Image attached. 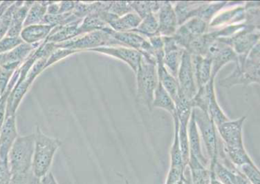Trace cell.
Here are the masks:
<instances>
[{"label": "cell", "instance_id": "7c38bea8", "mask_svg": "<svg viewBox=\"0 0 260 184\" xmlns=\"http://www.w3.org/2000/svg\"><path fill=\"white\" fill-rule=\"evenodd\" d=\"M15 118L7 117L0 130V159L7 161L9 152L18 136Z\"/></svg>", "mask_w": 260, "mask_h": 184}, {"label": "cell", "instance_id": "f1b7e54d", "mask_svg": "<svg viewBox=\"0 0 260 184\" xmlns=\"http://www.w3.org/2000/svg\"><path fill=\"white\" fill-rule=\"evenodd\" d=\"M38 179L31 169L27 172L11 174L9 184H36Z\"/></svg>", "mask_w": 260, "mask_h": 184}, {"label": "cell", "instance_id": "4dcf8cb0", "mask_svg": "<svg viewBox=\"0 0 260 184\" xmlns=\"http://www.w3.org/2000/svg\"><path fill=\"white\" fill-rule=\"evenodd\" d=\"M252 184H259V173L258 169L254 163L245 164L239 167Z\"/></svg>", "mask_w": 260, "mask_h": 184}, {"label": "cell", "instance_id": "f546056e", "mask_svg": "<svg viewBox=\"0 0 260 184\" xmlns=\"http://www.w3.org/2000/svg\"><path fill=\"white\" fill-rule=\"evenodd\" d=\"M108 12L119 17L134 11L132 8L131 2H112Z\"/></svg>", "mask_w": 260, "mask_h": 184}, {"label": "cell", "instance_id": "603a6c76", "mask_svg": "<svg viewBox=\"0 0 260 184\" xmlns=\"http://www.w3.org/2000/svg\"><path fill=\"white\" fill-rule=\"evenodd\" d=\"M228 2H203L197 13L198 17L208 24L218 13L228 5Z\"/></svg>", "mask_w": 260, "mask_h": 184}, {"label": "cell", "instance_id": "484cf974", "mask_svg": "<svg viewBox=\"0 0 260 184\" xmlns=\"http://www.w3.org/2000/svg\"><path fill=\"white\" fill-rule=\"evenodd\" d=\"M184 49L171 50L164 53L163 63L168 71L177 79Z\"/></svg>", "mask_w": 260, "mask_h": 184}, {"label": "cell", "instance_id": "9c48e42d", "mask_svg": "<svg viewBox=\"0 0 260 184\" xmlns=\"http://www.w3.org/2000/svg\"><path fill=\"white\" fill-rule=\"evenodd\" d=\"M105 54L126 63L136 73L141 59V54L136 50L122 45H107L87 50Z\"/></svg>", "mask_w": 260, "mask_h": 184}, {"label": "cell", "instance_id": "4316f807", "mask_svg": "<svg viewBox=\"0 0 260 184\" xmlns=\"http://www.w3.org/2000/svg\"><path fill=\"white\" fill-rule=\"evenodd\" d=\"M188 122L179 121L178 135L184 167L188 165L190 157L187 131Z\"/></svg>", "mask_w": 260, "mask_h": 184}, {"label": "cell", "instance_id": "5b68a950", "mask_svg": "<svg viewBox=\"0 0 260 184\" xmlns=\"http://www.w3.org/2000/svg\"><path fill=\"white\" fill-rule=\"evenodd\" d=\"M107 45H122L110 34L103 30H96L79 35L73 38L60 42V48L78 52Z\"/></svg>", "mask_w": 260, "mask_h": 184}, {"label": "cell", "instance_id": "5bb4252c", "mask_svg": "<svg viewBox=\"0 0 260 184\" xmlns=\"http://www.w3.org/2000/svg\"><path fill=\"white\" fill-rule=\"evenodd\" d=\"M164 56L156 58L158 81L175 102L180 94V89L177 79L167 69L163 63Z\"/></svg>", "mask_w": 260, "mask_h": 184}, {"label": "cell", "instance_id": "d6a6232c", "mask_svg": "<svg viewBox=\"0 0 260 184\" xmlns=\"http://www.w3.org/2000/svg\"><path fill=\"white\" fill-rule=\"evenodd\" d=\"M11 173L8 161L0 159V184H9Z\"/></svg>", "mask_w": 260, "mask_h": 184}, {"label": "cell", "instance_id": "8992f818", "mask_svg": "<svg viewBox=\"0 0 260 184\" xmlns=\"http://www.w3.org/2000/svg\"><path fill=\"white\" fill-rule=\"evenodd\" d=\"M216 40L231 47L237 55L247 56L259 41V28L247 25L231 36Z\"/></svg>", "mask_w": 260, "mask_h": 184}, {"label": "cell", "instance_id": "e0dca14e", "mask_svg": "<svg viewBox=\"0 0 260 184\" xmlns=\"http://www.w3.org/2000/svg\"><path fill=\"white\" fill-rule=\"evenodd\" d=\"M191 60L198 88L205 85L211 78L212 59L206 56L191 55Z\"/></svg>", "mask_w": 260, "mask_h": 184}, {"label": "cell", "instance_id": "83f0119b", "mask_svg": "<svg viewBox=\"0 0 260 184\" xmlns=\"http://www.w3.org/2000/svg\"><path fill=\"white\" fill-rule=\"evenodd\" d=\"M160 3L157 1H135L131 2V4L133 11L142 19L151 13L157 14Z\"/></svg>", "mask_w": 260, "mask_h": 184}, {"label": "cell", "instance_id": "30bf717a", "mask_svg": "<svg viewBox=\"0 0 260 184\" xmlns=\"http://www.w3.org/2000/svg\"><path fill=\"white\" fill-rule=\"evenodd\" d=\"M246 116L229 120L216 127L218 136L225 146L244 145L243 127Z\"/></svg>", "mask_w": 260, "mask_h": 184}, {"label": "cell", "instance_id": "3957f363", "mask_svg": "<svg viewBox=\"0 0 260 184\" xmlns=\"http://www.w3.org/2000/svg\"><path fill=\"white\" fill-rule=\"evenodd\" d=\"M135 75L137 100L151 110L154 91L158 82L156 63L147 60L142 55Z\"/></svg>", "mask_w": 260, "mask_h": 184}, {"label": "cell", "instance_id": "ffe728a7", "mask_svg": "<svg viewBox=\"0 0 260 184\" xmlns=\"http://www.w3.org/2000/svg\"><path fill=\"white\" fill-rule=\"evenodd\" d=\"M141 21V18L136 12H132L114 19L108 25L117 32L131 31L136 28Z\"/></svg>", "mask_w": 260, "mask_h": 184}, {"label": "cell", "instance_id": "6da1fadb", "mask_svg": "<svg viewBox=\"0 0 260 184\" xmlns=\"http://www.w3.org/2000/svg\"><path fill=\"white\" fill-rule=\"evenodd\" d=\"M61 145L60 140L48 136L39 126L37 127L31 166L37 178L40 179L49 172L54 156Z\"/></svg>", "mask_w": 260, "mask_h": 184}, {"label": "cell", "instance_id": "8fae6325", "mask_svg": "<svg viewBox=\"0 0 260 184\" xmlns=\"http://www.w3.org/2000/svg\"><path fill=\"white\" fill-rule=\"evenodd\" d=\"M157 13L158 33L162 36H173L178 27L173 5L169 1L161 2Z\"/></svg>", "mask_w": 260, "mask_h": 184}, {"label": "cell", "instance_id": "cb8c5ba5", "mask_svg": "<svg viewBox=\"0 0 260 184\" xmlns=\"http://www.w3.org/2000/svg\"><path fill=\"white\" fill-rule=\"evenodd\" d=\"M173 119L174 123V134L170 150L171 166H183L178 135L179 121L177 115L173 117Z\"/></svg>", "mask_w": 260, "mask_h": 184}, {"label": "cell", "instance_id": "7402d4cb", "mask_svg": "<svg viewBox=\"0 0 260 184\" xmlns=\"http://www.w3.org/2000/svg\"><path fill=\"white\" fill-rule=\"evenodd\" d=\"M223 148L230 161L235 166L240 167L245 164L253 163L244 145L231 147L225 146L223 144Z\"/></svg>", "mask_w": 260, "mask_h": 184}, {"label": "cell", "instance_id": "836d02e7", "mask_svg": "<svg viewBox=\"0 0 260 184\" xmlns=\"http://www.w3.org/2000/svg\"><path fill=\"white\" fill-rule=\"evenodd\" d=\"M41 184H58L51 172L49 171L40 179Z\"/></svg>", "mask_w": 260, "mask_h": 184}, {"label": "cell", "instance_id": "44dd1931", "mask_svg": "<svg viewBox=\"0 0 260 184\" xmlns=\"http://www.w3.org/2000/svg\"><path fill=\"white\" fill-rule=\"evenodd\" d=\"M203 2L179 1L173 5L178 27L190 18L196 17L198 8Z\"/></svg>", "mask_w": 260, "mask_h": 184}, {"label": "cell", "instance_id": "e575fe53", "mask_svg": "<svg viewBox=\"0 0 260 184\" xmlns=\"http://www.w3.org/2000/svg\"><path fill=\"white\" fill-rule=\"evenodd\" d=\"M36 184H41L40 179H38Z\"/></svg>", "mask_w": 260, "mask_h": 184}, {"label": "cell", "instance_id": "ac0fdd59", "mask_svg": "<svg viewBox=\"0 0 260 184\" xmlns=\"http://www.w3.org/2000/svg\"><path fill=\"white\" fill-rule=\"evenodd\" d=\"M152 108L161 109L168 112L172 117L176 115L173 100L159 81L154 91Z\"/></svg>", "mask_w": 260, "mask_h": 184}, {"label": "cell", "instance_id": "1f68e13d", "mask_svg": "<svg viewBox=\"0 0 260 184\" xmlns=\"http://www.w3.org/2000/svg\"><path fill=\"white\" fill-rule=\"evenodd\" d=\"M184 170L183 166H171L166 184H176Z\"/></svg>", "mask_w": 260, "mask_h": 184}, {"label": "cell", "instance_id": "277c9868", "mask_svg": "<svg viewBox=\"0 0 260 184\" xmlns=\"http://www.w3.org/2000/svg\"><path fill=\"white\" fill-rule=\"evenodd\" d=\"M195 122L208 156L210 167L217 160L219 136L216 126L209 115L198 108H192Z\"/></svg>", "mask_w": 260, "mask_h": 184}, {"label": "cell", "instance_id": "4fadbf2b", "mask_svg": "<svg viewBox=\"0 0 260 184\" xmlns=\"http://www.w3.org/2000/svg\"><path fill=\"white\" fill-rule=\"evenodd\" d=\"M244 4L237 6L232 9L224 10L217 14L210 22L209 28L223 27L227 25L241 23L245 20Z\"/></svg>", "mask_w": 260, "mask_h": 184}, {"label": "cell", "instance_id": "52a82bcc", "mask_svg": "<svg viewBox=\"0 0 260 184\" xmlns=\"http://www.w3.org/2000/svg\"><path fill=\"white\" fill-rule=\"evenodd\" d=\"M177 80L180 92L190 100L196 94L198 87L194 77L191 55L185 50L182 55Z\"/></svg>", "mask_w": 260, "mask_h": 184}, {"label": "cell", "instance_id": "7a4b0ae2", "mask_svg": "<svg viewBox=\"0 0 260 184\" xmlns=\"http://www.w3.org/2000/svg\"><path fill=\"white\" fill-rule=\"evenodd\" d=\"M34 148L35 133L18 135L8 155L11 175L31 170Z\"/></svg>", "mask_w": 260, "mask_h": 184}, {"label": "cell", "instance_id": "d6986e66", "mask_svg": "<svg viewBox=\"0 0 260 184\" xmlns=\"http://www.w3.org/2000/svg\"><path fill=\"white\" fill-rule=\"evenodd\" d=\"M238 55L229 45L224 43L221 49L212 58L211 77L215 78L219 71L227 63L236 62Z\"/></svg>", "mask_w": 260, "mask_h": 184}, {"label": "cell", "instance_id": "9a60e30c", "mask_svg": "<svg viewBox=\"0 0 260 184\" xmlns=\"http://www.w3.org/2000/svg\"><path fill=\"white\" fill-rule=\"evenodd\" d=\"M214 79L211 78L206 84L207 89V114L212 120L216 126L230 120L220 107L216 99Z\"/></svg>", "mask_w": 260, "mask_h": 184}, {"label": "cell", "instance_id": "d4e9b609", "mask_svg": "<svg viewBox=\"0 0 260 184\" xmlns=\"http://www.w3.org/2000/svg\"><path fill=\"white\" fill-rule=\"evenodd\" d=\"M158 23L155 14L151 13L143 19L135 29L131 31L138 33L147 38L158 33Z\"/></svg>", "mask_w": 260, "mask_h": 184}, {"label": "cell", "instance_id": "ba28073f", "mask_svg": "<svg viewBox=\"0 0 260 184\" xmlns=\"http://www.w3.org/2000/svg\"><path fill=\"white\" fill-rule=\"evenodd\" d=\"M208 25L203 19L194 17L179 26L173 36L179 45L185 50L192 39L206 32Z\"/></svg>", "mask_w": 260, "mask_h": 184}, {"label": "cell", "instance_id": "2e32d148", "mask_svg": "<svg viewBox=\"0 0 260 184\" xmlns=\"http://www.w3.org/2000/svg\"><path fill=\"white\" fill-rule=\"evenodd\" d=\"M187 131L190 155L196 157L202 164L206 167L209 160L203 153L201 139L192 112L188 124Z\"/></svg>", "mask_w": 260, "mask_h": 184}]
</instances>
